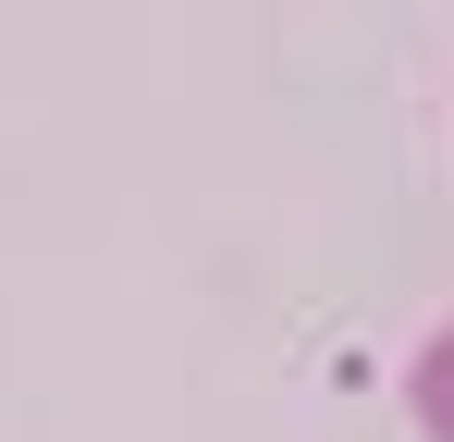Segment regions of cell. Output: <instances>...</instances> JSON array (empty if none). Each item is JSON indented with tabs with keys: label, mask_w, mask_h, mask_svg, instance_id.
<instances>
[{
	"label": "cell",
	"mask_w": 454,
	"mask_h": 442,
	"mask_svg": "<svg viewBox=\"0 0 454 442\" xmlns=\"http://www.w3.org/2000/svg\"><path fill=\"white\" fill-rule=\"evenodd\" d=\"M418 418H430V442H454V332L418 357Z\"/></svg>",
	"instance_id": "6da1fadb"
}]
</instances>
